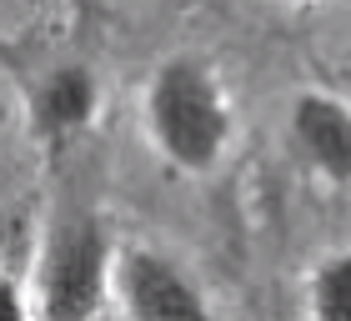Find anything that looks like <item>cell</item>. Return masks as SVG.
I'll return each mask as SVG.
<instances>
[{
    "label": "cell",
    "mask_w": 351,
    "mask_h": 321,
    "mask_svg": "<svg viewBox=\"0 0 351 321\" xmlns=\"http://www.w3.org/2000/svg\"><path fill=\"white\" fill-rule=\"evenodd\" d=\"M306 311L322 321H351V246L316 256L306 271Z\"/></svg>",
    "instance_id": "6"
},
{
    "label": "cell",
    "mask_w": 351,
    "mask_h": 321,
    "mask_svg": "<svg viewBox=\"0 0 351 321\" xmlns=\"http://www.w3.org/2000/svg\"><path fill=\"white\" fill-rule=\"evenodd\" d=\"M101 110V86L95 71L81 60H60L40 75V86L30 91V131L40 146L60 151L66 141H75Z\"/></svg>",
    "instance_id": "5"
},
{
    "label": "cell",
    "mask_w": 351,
    "mask_h": 321,
    "mask_svg": "<svg viewBox=\"0 0 351 321\" xmlns=\"http://www.w3.org/2000/svg\"><path fill=\"white\" fill-rule=\"evenodd\" d=\"M116 241L90 206H60L45 221L30 266V316L90 321L116 311Z\"/></svg>",
    "instance_id": "2"
},
{
    "label": "cell",
    "mask_w": 351,
    "mask_h": 321,
    "mask_svg": "<svg viewBox=\"0 0 351 321\" xmlns=\"http://www.w3.org/2000/svg\"><path fill=\"white\" fill-rule=\"evenodd\" d=\"M286 146L322 186H351V106L337 91H296L286 106Z\"/></svg>",
    "instance_id": "4"
},
{
    "label": "cell",
    "mask_w": 351,
    "mask_h": 321,
    "mask_svg": "<svg viewBox=\"0 0 351 321\" xmlns=\"http://www.w3.org/2000/svg\"><path fill=\"white\" fill-rule=\"evenodd\" d=\"M141 131L181 176H211L236 141V110L211 60L166 56L141 91Z\"/></svg>",
    "instance_id": "1"
},
{
    "label": "cell",
    "mask_w": 351,
    "mask_h": 321,
    "mask_svg": "<svg viewBox=\"0 0 351 321\" xmlns=\"http://www.w3.org/2000/svg\"><path fill=\"white\" fill-rule=\"evenodd\" d=\"M116 311L131 321H201L211 316L201 281L176 261L171 251H156L146 241H125L116 251Z\"/></svg>",
    "instance_id": "3"
}]
</instances>
